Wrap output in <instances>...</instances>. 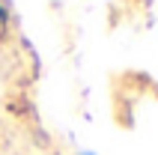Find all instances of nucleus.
<instances>
[{
    "mask_svg": "<svg viewBox=\"0 0 158 155\" xmlns=\"http://www.w3.org/2000/svg\"><path fill=\"white\" fill-rule=\"evenodd\" d=\"M0 21H6V9L0 6Z\"/></svg>",
    "mask_w": 158,
    "mask_h": 155,
    "instance_id": "1",
    "label": "nucleus"
},
{
    "mask_svg": "<svg viewBox=\"0 0 158 155\" xmlns=\"http://www.w3.org/2000/svg\"><path fill=\"white\" fill-rule=\"evenodd\" d=\"M81 155H96V152H81Z\"/></svg>",
    "mask_w": 158,
    "mask_h": 155,
    "instance_id": "2",
    "label": "nucleus"
}]
</instances>
